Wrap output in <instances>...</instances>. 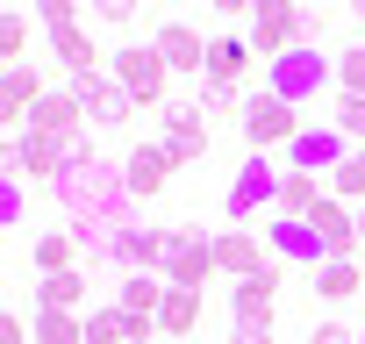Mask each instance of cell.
I'll return each mask as SVG.
<instances>
[{"label":"cell","instance_id":"obj_1","mask_svg":"<svg viewBox=\"0 0 365 344\" xmlns=\"http://www.w3.org/2000/svg\"><path fill=\"white\" fill-rule=\"evenodd\" d=\"M51 194L72 208V223H115V230H129V187H122V172H115L101 151H93V158H79Z\"/></svg>","mask_w":365,"mask_h":344},{"label":"cell","instance_id":"obj_2","mask_svg":"<svg viewBox=\"0 0 365 344\" xmlns=\"http://www.w3.org/2000/svg\"><path fill=\"white\" fill-rule=\"evenodd\" d=\"M244 36H251V51H258L265 65H279V58H294V51L308 44V8H287V0H251Z\"/></svg>","mask_w":365,"mask_h":344},{"label":"cell","instance_id":"obj_3","mask_svg":"<svg viewBox=\"0 0 365 344\" xmlns=\"http://www.w3.org/2000/svg\"><path fill=\"white\" fill-rule=\"evenodd\" d=\"M279 180L287 172L279 165H265L258 151L237 165V180H230V194H222V216H230V230H244L251 216H265V208H279Z\"/></svg>","mask_w":365,"mask_h":344},{"label":"cell","instance_id":"obj_4","mask_svg":"<svg viewBox=\"0 0 365 344\" xmlns=\"http://www.w3.org/2000/svg\"><path fill=\"white\" fill-rule=\"evenodd\" d=\"M336 79V65L329 58H315V44H301L294 58H279V65H265V93H279L287 108H308V101H322V86Z\"/></svg>","mask_w":365,"mask_h":344},{"label":"cell","instance_id":"obj_5","mask_svg":"<svg viewBox=\"0 0 365 344\" xmlns=\"http://www.w3.org/2000/svg\"><path fill=\"white\" fill-rule=\"evenodd\" d=\"M237 129H244V143L265 158L272 143H294V136L308 129V115H301V108H287L279 93H265V86H258V93L244 101V122H237Z\"/></svg>","mask_w":365,"mask_h":344},{"label":"cell","instance_id":"obj_6","mask_svg":"<svg viewBox=\"0 0 365 344\" xmlns=\"http://www.w3.org/2000/svg\"><path fill=\"white\" fill-rule=\"evenodd\" d=\"M115 79L136 108H165V86H172V65L158 58V44H122L115 51Z\"/></svg>","mask_w":365,"mask_h":344},{"label":"cell","instance_id":"obj_7","mask_svg":"<svg viewBox=\"0 0 365 344\" xmlns=\"http://www.w3.org/2000/svg\"><path fill=\"white\" fill-rule=\"evenodd\" d=\"M158 143L172 151V165L208 158V115H201L194 101H165V108H158Z\"/></svg>","mask_w":365,"mask_h":344},{"label":"cell","instance_id":"obj_8","mask_svg":"<svg viewBox=\"0 0 365 344\" xmlns=\"http://www.w3.org/2000/svg\"><path fill=\"white\" fill-rule=\"evenodd\" d=\"M351 151H358V143H344L336 122H308V129L287 143V172H336Z\"/></svg>","mask_w":365,"mask_h":344},{"label":"cell","instance_id":"obj_9","mask_svg":"<svg viewBox=\"0 0 365 344\" xmlns=\"http://www.w3.org/2000/svg\"><path fill=\"white\" fill-rule=\"evenodd\" d=\"M158 58L172 65V79H208V44L215 36H201L194 22H158Z\"/></svg>","mask_w":365,"mask_h":344},{"label":"cell","instance_id":"obj_10","mask_svg":"<svg viewBox=\"0 0 365 344\" xmlns=\"http://www.w3.org/2000/svg\"><path fill=\"white\" fill-rule=\"evenodd\" d=\"M272 308H279V258H272L265 273H251V280L230 287V315H237V330H272Z\"/></svg>","mask_w":365,"mask_h":344},{"label":"cell","instance_id":"obj_11","mask_svg":"<svg viewBox=\"0 0 365 344\" xmlns=\"http://www.w3.org/2000/svg\"><path fill=\"white\" fill-rule=\"evenodd\" d=\"M222 265H215V237H201V230H172V265H165V280L172 287H208Z\"/></svg>","mask_w":365,"mask_h":344},{"label":"cell","instance_id":"obj_12","mask_svg":"<svg viewBox=\"0 0 365 344\" xmlns=\"http://www.w3.org/2000/svg\"><path fill=\"white\" fill-rule=\"evenodd\" d=\"M72 93H79V108H86V122H93V129H122V122L136 115V101L122 93V79H115V72L72 79Z\"/></svg>","mask_w":365,"mask_h":344},{"label":"cell","instance_id":"obj_13","mask_svg":"<svg viewBox=\"0 0 365 344\" xmlns=\"http://www.w3.org/2000/svg\"><path fill=\"white\" fill-rule=\"evenodd\" d=\"M308 230L322 237V251H329V258H358V251H365V244H358V208H351V201H336V194H322V208L308 216Z\"/></svg>","mask_w":365,"mask_h":344},{"label":"cell","instance_id":"obj_14","mask_svg":"<svg viewBox=\"0 0 365 344\" xmlns=\"http://www.w3.org/2000/svg\"><path fill=\"white\" fill-rule=\"evenodd\" d=\"M265 244H272V258H294V265H308V273H322V265H329L322 237H315L308 223H294V216H272V223H265Z\"/></svg>","mask_w":365,"mask_h":344},{"label":"cell","instance_id":"obj_15","mask_svg":"<svg viewBox=\"0 0 365 344\" xmlns=\"http://www.w3.org/2000/svg\"><path fill=\"white\" fill-rule=\"evenodd\" d=\"M165 180H172V151H165V143H136V151L122 158V187H129V201L165 194Z\"/></svg>","mask_w":365,"mask_h":344},{"label":"cell","instance_id":"obj_16","mask_svg":"<svg viewBox=\"0 0 365 344\" xmlns=\"http://www.w3.org/2000/svg\"><path fill=\"white\" fill-rule=\"evenodd\" d=\"M43 93L51 86H43L36 65H8V79H0V115H8V129H29V115H36Z\"/></svg>","mask_w":365,"mask_h":344},{"label":"cell","instance_id":"obj_17","mask_svg":"<svg viewBox=\"0 0 365 344\" xmlns=\"http://www.w3.org/2000/svg\"><path fill=\"white\" fill-rule=\"evenodd\" d=\"M251 65H258V51H251V36H237V29H222V36L208 44V86H244V79H251Z\"/></svg>","mask_w":365,"mask_h":344},{"label":"cell","instance_id":"obj_18","mask_svg":"<svg viewBox=\"0 0 365 344\" xmlns=\"http://www.w3.org/2000/svg\"><path fill=\"white\" fill-rule=\"evenodd\" d=\"M194 330H201V294L165 280V301H158V337H165V344H194Z\"/></svg>","mask_w":365,"mask_h":344},{"label":"cell","instance_id":"obj_19","mask_svg":"<svg viewBox=\"0 0 365 344\" xmlns=\"http://www.w3.org/2000/svg\"><path fill=\"white\" fill-rule=\"evenodd\" d=\"M51 51L65 58V72H72V79H93V72H101V44H93V29H86V22L51 29Z\"/></svg>","mask_w":365,"mask_h":344},{"label":"cell","instance_id":"obj_20","mask_svg":"<svg viewBox=\"0 0 365 344\" xmlns=\"http://www.w3.org/2000/svg\"><path fill=\"white\" fill-rule=\"evenodd\" d=\"M215 265H222L230 280H251V273H265L272 258L258 251V237H251V230H215Z\"/></svg>","mask_w":365,"mask_h":344},{"label":"cell","instance_id":"obj_21","mask_svg":"<svg viewBox=\"0 0 365 344\" xmlns=\"http://www.w3.org/2000/svg\"><path fill=\"white\" fill-rule=\"evenodd\" d=\"M158 301H165V280H158V273H122V287H115V308H122V315L158 323Z\"/></svg>","mask_w":365,"mask_h":344},{"label":"cell","instance_id":"obj_22","mask_svg":"<svg viewBox=\"0 0 365 344\" xmlns=\"http://www.w3.org/2000/svg\"><path fill=\"white\" fill-rule=\"evenodd\" d=\"M322 194H329V187L315 180V172H287V180H279V208H272V216H294V223H308V216L322 208Z\"/></svg>","mask_w":365,"mask_h":344},{"label":"cell","instance_id":"obj_23","mask_svg":"<svg viewBox=\"0 0 365 344\" xmlns=\"http://www.w3.org/2000/svg\"><path fill=\"white\" fill-rule=\"evenodd\" d=\"M36 308H58V315H79V308H86V273L72 265V273H51V280H36Z\"/></svg>","mask_w":365,"mask_h":344},{"label":"cell","instance_id":"obj_24","mask_svg":"<svg viewBox=\"0 0 365 344\" xmlns=\"http://www.w3.org/2000/svg\"><path fill=\"white\" fill-rule=\"evenodd\" d=\"M29 258H36L43 280H51V273H72V265H79V237H72V230H43V237L29 244Z\"/></svg>","mask_w":365,"mask_h":344},{"label":"cell","instance_id":"obj_25","mask_svg":"<svg viewBox=\"0 0 365 344\" xmlns=\"http://www.w3.org/2000/svg\"><path fill=\"white\" fill-rule=\"evenodd\" d=\"M315 294H322V301H351V294H365V265H358V258H329V265L315 273Z\"/></svg>","mask_w":365,"mask_h":344},{"label":"cell","instance_id":"obj_26","mask_svg":"<svg viewBox=\"0 0 365 344\" xmlns=\"http://www.w3.org/2000/svg\"><path fill=\"white\" fill-rule=\"evenodd\" d=\"M86 344H136V315H122L115 301L86 308Z\"/></svg>","mask_w":365,"mask_h":344},{"label":"cell","instance_id":"obj_27","mask_svg":"<svg viewBox=\"0 0 365 344\" xmlns=\"http://www.w3.org/2000/svg\"><path fill=\"white\" fill-rule=\"evenodd\" d=\"M322 187H329L336 201H351V208H365V151H351V158H344V165L329 172Z\"/></svg>","mask_w":365,"mask_h":344},{"label":"cell","instance_id":"obj_28","mask_svg":"<svg viewBox=\"0 0 365 344\" xmlns=\"http://www.w3.org/2000/svg\"><path fill=\"white\" fill-rule=\"evenodd\" d=\"M36 344H86V315H58V308H36Z\"/></svg>","mask_w":365,"mask_h":344},{"label":"cell","instance_id":"obj_29","mask_svg":"<svg viewBox=\"0 0 365 344\" xmlns=\"http://www.w3.org/2000/svg\"><path fill=\"white\" fill-rule=\"evenodd\" d=\"M22 51H29V15H22V8H8V15H0V58L22 65Z\"/></svg>","mask_w":365,"mask_h":344},{"label":"cell","instance_id":"obj_30","mask_svg":"<svg viewBox=\"0 0 365 344\" xmlns=\"http://www.w3.org/2000/svg\"><path fill=\"white\" fill-rule=\"evenodd\" d=\"M336 129H344V143L365 151V101L358 93H336Z\"/></svg>","mask_w":365,"mask_h":344},{"label":"cell","instance_id":"obj_31","mask_svg":"<svg viewBox=\"0 0 365 344\" xmlns=\"http://www.w3.org/2000/svg\"><path fill=\"white\" fill-rule=\"evenodd\" d=\"M336 86L365 101V44H351V51H336Z\"/></svg>","mask_w":365,"mask_h":344},{"label":"cell","instance_id":"obj_32","mask_svg":"<svg viewBox=\"0 0 365 344\" xmlns=\"http://www.w3.org/2000/svg\"><path fill=\"white\" fill-rule=\"evenodd\" d=\"M194 108H201V115H237V122H244V101H237V86H208V79H201V101H194Z\"/></svg>","mask_w":365,"mask_h":344},{"label":"cell","instance_id":"obj_33","mask_svg":"<svg viewBox=\"0 0 365 344\" xmlns=\"http://www.w3.org/2000/svg\"><path fill=\"white\" fill-rule=\"evenodd\" d=\"M22 216H29V194H22V180H8V187H0V223L22 230Z\"/></svg>","mask_w":365,"mask_h":344},{"label":"cell","instance_id":"obj_34","mask_svg":"<svg viewBox=\"0 0 365 344\" xmlns=\"http://www.w3.org/2000/svg\"><path fill=\"white\" fill-rule=\"evenodd\" d=\"M93 22H108V29H129V22H136V8H129V0H101V8H93Z\"/></svg>","mask_w":365,"mask_h":344},{"label":"cell","instance_id":"obj_35","mask_svg":"<svg viewBox=\"0 0 365 344\" xmlns=\"http://www.w3.org/2000/svg\"><path fill=\"white\" fill-rule=\"evenodd\" d=\"M358 337H365V330H344V323H315V330H308V344H358Z\"/></svg>","mask_w":365,"mask_h":344},{"label":"cell","instance_id":"obj_36","mask_svg":"<svg viewBox=\"0 0 365 344\" xmlns=\"http://www.w3.org/2000/svg\"><path fill=\"white\" fill-rule=\"evenodd\" d=\"M36 15H43V29H65V22H79V8H72V0H43Z\"/></svg>","mask_w":365,"mask_h":344},{"label":"cell","instance_id":"obj_37","mask_svg":"<svg viewBox=\"0 0 365 344\" xmlns=\"http://www.w3.org/2000/svg\"><path fill=\"white\" fill-rule=\"evenodd\" d=\"M0 344H29V330H22V315H15V308L0 315Z\"/></svg>","mask_w":365,"mask_h":344},{"label":"cell","instance_id":"obj_38","mask_svg":"<svg viewBox=\"0 0 365 344\" xmlns=\"http://www.w3.org/2000/svg\"><path fill=\"white\" fill-rule=\"evenodd\" d=\"M230 344H279V337H272V330H237Z\"/></svg>","mask_w":365,"mask_h":344},{"label":"cell","instance_id":"obj_39","mask_svg":"<svg viewBox=\"0 0 365 344\" xmlns=\"http://www.w3.org/2000/svg\"><path fill=\"white\" fill-rule=\"evenodd\" d=\"M358 244H365V208H358Z\"/></svg>","mask_w":365,"mask_h":344},{"label":"cell","instance_id":"obj_40","mask_svg":"<svg viewBox=\"0 0 365 344\" xmlns=\"http://www.w3.org/2000/svg\"><path fill=\"white\" fill-rule=\"evenodd\" d=\"M358 344H365V337H358Z\"/></svg>","mask_w":365,"mask_h":344}]
</instances>
